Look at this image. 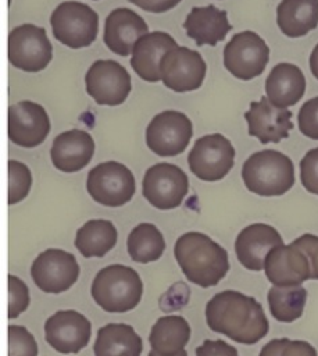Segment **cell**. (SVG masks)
Returning a JSON list of instances; mask_svg holds the SVG:
<instances>
[{
  "label": "cell",
  "instance_id": "ffe728a7",
  "mask_svg": "<svg viewBox=\"0 0 318 356\" xmlns=\"http://www.w3.org/2000/svg\"><path fill=\"white\" fill-rule=\"evenodd\" d=\"M149 33L144 19L131 8L112 10L104 22V43L118 56H129L136 42Z\"/></svg>",
  "mask_w": 318,
  "mask_h": 356
},
{
  "label": "cell",
  "instance_id": "484cf974",
  "mask_svg": "<svg viewBox=\"0 0 318 356\" xmlns=\"http://www.w3.org/2000/svg\"><path fill=\"white\" fill-rule=\"evenodd\" d=\"M276 24L289 38H300L318 26V0H282L276 7Z\"/></svg>",
  "mask_w": 318,
  "mask_h": 356
},
{
  "label": "cell",
  "instance_id": "ba28073f",
  "mask_svg": "<svg viewBox=\"0 0 318 356\" xmlns=\"http://www.w3.org/2000/svg\"><path fill=\"white\" fill-rule=\"evenodd\" d=\"M53 57V47L46 29L22 24L8 35V60L25 72H39L44 70Z\"/></svg>",
  "mask_w": 318,
  "mask_h": 356
},
{
  "label": "cell",
  "instance_id": "52a82bcc",
  "mask_svg": "<svg viewBox=\"0 0 318 356\" xmlns=\"http://www.w3.org/2000/svg\"><path fill=\"white\" fill-rule=\"evenodd\" d=\"M269 61V47L253 31L232 36L224 49V65L237 79L250 81L261 75Z\"/></svg>",
  "mask_w": 318,
  "mask_h": 356
},
{
  "label": "cell",
  "instance_id": "cb8c5ba5",
  "mask_svg": "<svg viewBox=\"0 0 318 356\" xmlns=\"http://www.w3.org/2000/svg\"><path fill=\"white\" fill-rule=\"evenodd\" d=\"M306 78L303 71L290 63L276 64L265 79L268 100L281 108L294 106L304 96Z\"/></svg>",
  "mask_w": 318,
  "mask_h": 356
},
{
  "label": "cell",
  "instance_id": "8d00e7d4",
  "mask_svg": "<svg viewBox=\"0 0 318 356\" xmlns=\"http://www.w3.org/2000/svg\"><path fill=\"white\" fill-rule=\"evenodd\" d=\"M293 243L299 246L308 257L311 267V280H318V236L312 234H303L301 236L294 239Z\"/></svg>",
  "mask_w": 318,
  "mask_h": 356
},
{
  "label": "cell",
  "instance_id": "44dd1931",
  "mask_svg": "<svg viewBox=\"0 0 318 356\" xmlns=\"http://www.w3.org/2000/svg\"><path fill=\"white\" fill-rule=\"evenodd\" d=\"M94 153V140L86 131L69 129L56 136L50 156L53 165L62 172L85 168Z\"/></svg>",
  "mask_w": 318,
  "mask_h": 356
},
{
  "label": "cell",
  "instance_id": "60d3db41",
  "mask_svg": "<svg viewBox=\"0 0 318 356\" xmlns=\"http://www.w3.org/2000/svg\"><path fill=\"white\" fill-rule=\"evenodd\" d=\"M147 356H160V355H157V353H156V352H154V350H150V352H149V355H147ZM176 356H187V352H186V350H185V349H183V350H182V352H179V353H178V355H176Z\"/></svg>",
  "mask_w": 318,
  "mask_h": 356
},
{
  "label": "cell",
  "instance_id": "83f0119b",
  "mask_svg": "<svg viewBox=\"0 0 318 356\" xmlns=\"http://www.w3.org/2000/svg\"><path fill=\"white\" fill-rule=\"evenodd\" d=\"M118 232L108 220H89L75 236V248L85 257H103L117 243Z\"/></svg>",
  "mask_w": 318,
  "mask_h": 356
},
{
  "label": "cell",
  "instance_id": "d6986e66",
  "mask_svg": "<svg viewBox=\"0 0 318 356\" xmlns=\"http://www.w3.org/2000/svg\"><path fill=\"white\" fill-rule=\"evenodd\" d=\"M281 245H283L282 236L274 227L256 222L239 232L235 241V252L244 268L261 271L268 253Z\"/></svg>",
  "mask_w": 318,
  "mask_h": 356
},
{
  "label": "cell",
  "instance_id": "8fae6325",
  "mask_svg": "<svg viewBox=\"0 0 318 356\" xmlns=\"http://www.w3.org/2000/svg\"><path fill=\"white\" fill-rule=\"evenodd\" d=\"M144 199L160 210H171L183 202L189 191V179L182 168L169 163H158L147 168L142 182Z\"/></svg>",
  "mask_w": 318,
  "mask_h": 356
},
{
  "label": "cell",
  "instance_id": "d590c367",
  "mask_svg": "<svg viewBox=\"0 0 318 356\" xmlns=\"http://www.w3.org/2000/svg\"><path fill=\"white\" fill-rule=\"evenodd\" d=\"M300 179L310 193L318 195V147L308 150L301 159Z\"/></svg>",
  "mask_w": 318,
  "mask_h": 356
},
{
  "label": "cell",
  "instance_id": "4316f807",
  "mask_svg": "<svg viewBox=\"0 0 318 356\" xmlns=\"http://www.w3.org/2000/svg\"><path fill=\"white\" fill-rule=\"evenodd\" d=\"M190 339L189 323L182 316L160 317L151 327L149 342L160 356H176Z\"/></svg>",
  "mask_w": 318,
  "mask_h": 356
},
{
  "label": "cell",
  "instance_id": "3957f363",
  "mask_svg": "<svg viewBox=\"0 0 318 356\" xmlns=\"http://www.w3.org/2000/svg\"><path fill=\"white\" fill-rule=\"evenodd\" d=\"M246 188L260 196H281L294 184L292 160L272 149L253 153L242 167Z\"/></svg>",
  "mask_w": 318,
  "mask_h": 356
},
{
  "label": "cell",
  "instance_id": "ac0fdd59",
  "mask_svg": "<svg viewBox=\"0 0 318 356\" xmlns=\"http://www.w3.org/2000/svg\"><path fill=\"white\" fill-rule=\"evenodd\" d=\"M292 111L274 106L267 96L258 102H251L250 108L244 113L249 125V135L257 138L261 143H279L289 136L293 128Z\"/></svg>",
  "mask_w": 318,
  "mask_h": 356
},
{
  "label": "cell",
  "instance_id": "836d02e7",
  "mask_svg": "<svg viewBox=\"0 0 318 356\" xmlns=\"http://www.w3.org/2000/svg\"><path fill=\"white\" fill-rule=\"evenodd\" d=\"M29 306V289L15 275H8V318H17Z\"/></svg>",
  "mask_w": 318,
  "mask_h": 356
},
{
  "label": "cell",
  "instance_id": "9c48e42d",
  "mask_svg": "<svg viewBox=\"0 0 318 356\" xmlns=\"http://www.w3.org/2000/svg\"><path fill=\"white\" fill-rule=\"evenodd\" d=\"M193 135L189 117L176 110H165L151 118L146 128L147 147L161 157H172L186 150Z\"/></svg>",
  "mask_w": 318,
  "mask_h": 356
},
{
  "label": "cell",
  "instance_id": "7402d4cb",
  "mask_svg": "<svg viewBox=\"0 0 318 356\" xmlns=\"http://www.w3.org/2000/svg\"><path fill=\"white\" fill-rule=\"evenodd\" d=\"M176 46L175 39L169 33L161 31L149 32L136 42L131 65L143 81L158 82L161 79L160 63L164 54Z\"/></svg>",
  "mask_w": 318,
  "mask_h": 356
},
{
  "label": "cell",
  "instance_id": "5bb4252c",
  "mask_svg": "<svg viewBox=\"0 0 318 356\" xmlns=\"http://www.w3.org/2000/svg\"><path fill=\"white\" fill-rule=\"evenodd\" d=\"M207 65L201 54L185 46H176L167 51L160 63V74L164 85L178 93L196 90L201 86Z\"/></svg>",
  "mask_w": 318,
  "mask_h": 356
},
{
  "label": "cell",
  "instance_id": "277c9868",
  "mask_svg": "<svg viewBox=\"0 0 318 356\" xmlns=\"http://www.w3.org/2000/svg\"><path fill=\"white\" fill-rule=\"evenodd\" d=\"M93 300L108 313H125L135 309L143 295L139 274L122 264L101 268L92 282Z\"/></svg>",
  "mask_w": 318,
  "mask_h": 356
},
{
  "label": "cell",
  "instance_id": "5b68a950",
  "mask_svg": "<svg viewBox=\"0 0 318 356\" xmlns=\"http://www.w3.org/2000/svg\"><path fill=\"white\" fill-rule=\"evenodd\" d=\"M50 24L54 38L71 49L90 46L99 32L97 13L79 1L58 4L51 13Z\"/></svg>",
  "mask_w": 318,
  "mask_h": 356
},
{
  "label": "cell",
  "instance_id": "e0dca14e",
  "mask_svg": "<svg viewBox=\"0 0 318 356\" xmlns=\"http://www.w3.org/2000/svg\"><path fill=\"white\" fill-rule=\"evenodd\" d=\"M264 271L275 286H297L311 280L308 257L293 242L274 248L265 259Z\"/></svg>",
  "mask_w": 318,
  "mask_h": 356
},
{
  "label": "cell",
  "instance_id": "603a6c76",
  "mask_svg": "<svg viewBox=\"0 0 318 356\" xmlns=\"http://www.w3.org/2000/svg\"><path fill=\"white\" fill-rule=\"evenodd\" d=\"M183 28L186 35L193 39L197 46H215L225 39L232 25L228 21L225 10H219L215 6H204L190 10L183 22Z\"/></svg>",
  "mask_w": 318,
  "mask_h": 356
},
{
  "label": "cell",
  "instance_id": "f35d334b",
  "mask_svg": "<svg viewBox=\"0 0 318 356\" xmlns=\"http://www.w3.org/2000/svg\"><path fill=\"white\" fill-rule=\"evenodd\" d=\"M132 4L149 13H165L178 6L182 0H129Z\"/></svg>",
  "mask_w": 318,
  "mask_h": 356
},
{
  "label": "cell",
  "instance_id": "2e32d148",
  "mask_svg": "<svg viewBox=\"0 0 318 356\" xmlns=\"http://www.w3.org/2000/svg\"><path fill=\"white\" fill-rule=\"evenodd\" d=\"M50 132L46 110L31 100L18 102L8 108V138L22 147H35L44 142Z\"/></svg>",
  "mask_w": 318,
  "mask_h": 356
},
{
  "label": "cell",
  "instance_id": "1f68e13d",
  "mask_svg": "<svg viewBox=\"0 0 318 356\" xmlns=\"http://www.w3.org/2000/svg\"><path fill=\"white\" fill-rule=\"evenodd\" d=\"M258 356H317V350L306 341L278 338L265 343Z\"/></svg>",
  "mask_w": 318,
  "mask_h": 356
},
{
  "label": "cell",
  "instance_id": "ab89813d",
  "mask_svg": "<svg viewBox=\"0 0 318 356\" xmlns=\"http://www.w3.org/2000/svg\"><path fill=\"white\" fill-rule=\"evenodd\" d=\"M310 70H311V74L318 79V43L315 44V47L310 54Z\"/></svg>",
  "mask_w": 318,
  "mask_h": 356
},
{
  "label": "cell",
  "instance_id": "f546056e",
  "mask_svg": "<svg viewBox=\"0 0 318 356\" xmlns=\"http://www.w3.org/2000/svg\"><path fill=\"white\" fill-rule=\"evenodd\" d=\"M268 306L272 317L281 323H292L301 317L307 291L297 286H272L268 291Z\"/></svg>",
  "mask_w": 318,
  "mask_h": 356
},
{
  "label": "cell",
  "instance_id": "9a60e30c",
  "mask_svg": "<svg viewBox=\"0 0 318 356\" xmlns=\"http://www.w3.org/2000/svg\"><path fill=\"white\" fill-rule=\"evenodd\" d=\"M90 321L75 310H58L44 323L47 343L60 353H78L90 341Z\"/></svg>",
  "mask_w": 318,
  "mask_h": 356
},
{
  "label": "cell",
  "instance_id": "7a4b0ae2",
  "mask_svg": "<svg viewBox=\"0 0 318 356\" xmlns=\"http://www.w3.org/2000/svg\"><path fill=\"white\" fill-rule=\"evenodd\" d=\"M174 254L185 277L201 288L217 285L229 270L228 252L201 232L181 235L175 242Z\"/></svg>",
  "mask_w": 318,
  "mask_h": 356
},
{
  "label": "cell",
  "instance_id": "74e56055",
  "mask_svg": "<svg viewBox=\"0 0 318 356\" xmlns=\"http://www.w3.org/2000/svg\"><path fill=\"white\" fill-rule=\"evenodd\" d=\"M196 356H239L237 349L222 339H206L196 348Z\"/></svg>",
  "mask_w": 318,
  "mask_h": 356
},
{
  "label": "cell",
  "instance_id": "4dcf8cb0",
  "mask_svg": "<svg viewBox=\"0 0 318 356\" xmlns=\"http://www.w3.org/2000/svg\"><path fill=\"white\" fill-rule=\"evenodd\" d=\"M32 186L29 168L17 160L8 161V204H15L25 199Z\"/></svg>",
  "mask_w": 318,
  "mask_h": 356
},
{
  "label": "cell",
  "instance_id": "8992f818",
  "mask_svg": "<svg viewBox=\"0 0 318 356\" xmlns=\"http://www.w3.org/2000/svg\"><path fill=\"white\" fill-rule=\"evenodd\" d=\"M86 189L94 202L118 207L133 197L135 177L126 165L118 161H104L89 171Z\"/></svg>",
  "mask_w": 318,
  "mask_h": 356
},
{
  "label": "cell",
  "instance_id": "30bf717a",
  "mask_svg": "<svg viewBox=\"0 0 318 356\" xmlns=\"http://www.w3.org/2000/svg\"><path fill=\"white\" fill-rule=\"evenodd\" d=\"M190 171L201 181L222 179L233 167L235 149L221 134L204 135L196 140L187 156Z\"/></svg>",
  "mask_w": 318,
  "mask_h": 356
},
{
  "label": "cell",
  "instance_id": "6da1fadb",
  "mask_svg": "<svg viewBox=\"0 0 318 356\" xmlns=\"http://www.w3.org/2000/svg\"><path fill=\"white\" fill-rule=\"evenodd\" d=\"M206 321L214 332L243 345L257 343L269 330L262 306L253 296L232 289L215 293L207 302Z\"/></svg>",
  "mask_w": 318,
  "mask_h": 356
},
{
  "label": "cell",
  "instance_id": "7c38bea8",
  "mask_svg": "<svg viewBox=\"0 0 318 356\" xmlns=\"http://www.w3.org/2000/svg\"><path fill=\"white\" fill-rule=\"evenodd\" d=\"M31 277L46 293H61L69 289L79 277L75 256L62 249H46L31 266Z\"/></svg>",
  "mask_w": 318,
  "mask_h": 356
},
{
  "label": "cell",
  "instance_id": "d4e9b609",
  "mask_svg": "<svg viewBox=\"0 0 318 356\" xmlns=\"http://www.w3.org/2000/svg\"><path fill=\"white\" fill-rule=\"evenodd\" d=\"M142 350V338L133 327L122 323H111L99 328L93 345L94 356H140Z\"/></svg>",
  "mask_w": 318,
  "mask_h": 356
},
{
  "label": "cell",
  "instance_id": "4fadbf2b",
  "mask_svg": "<svg viewBox=\"0 0 318 356\" xmlns=\"http://www.w3.org/2000/svg\"><path fill=\"white\" fill-rule=\"evenodd\" d=\"M86 92L100 106L122 104L131 93L128 71L114 60L94 61L85 75Z\"/></svg>",
  "mask_w": 318,
  "mask_h": 356
},
{
  "label": "cell",
  "instance_id": "f1b7e54d",
  "mask_svg": "<svg viewBox=\"0 0 318 356\" xmlns=\"http://www.w3.org/2000/svg\"><path fill=\"white\" fill-rule=\"evenodd\" d=\"M126 248L136 263L158 260L165 250V241L160 229L151 222H140L128 235Z\"/></svg>",
  "mask_w": 318,
  "mask_h": 356
},
{
  "label": "cell",
  "instance_id": "e575fe53",
  "mask_svg": "<svg viewBox=\"0 0 318 356\" xmlns=\"http://www.w3.org/2000/svg\"><path fill=\"white\" fill-rule=\"evenodd\" d=\"M300 132L314 140H318V96L307 100L297 115Z\"/></svg>",
  "mask_w": 318,
  "mask_h": 356
},
{
  "label": "cell",
  "instance_id": "d6a6232c",
  "mask_svg": "<svg viewBox=\"0 0 318 356\" xmlns=\"http://www.w3.org/2000/svg\"><path fill=\"white\" fill-rule=\"evenodd\" d=\"M8 356H37V343L25 327L8 325Z\"/></svg>",
  "mask_w": 318,
  "mask_h": 356
}]
</instances>
